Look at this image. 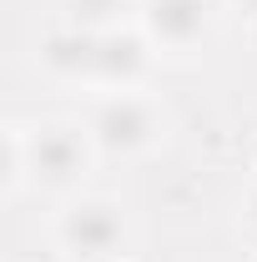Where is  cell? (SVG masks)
Wrapping results in <instances>:
<instances>
[{
  "mask_svg": "<svg viewBox=\"0 0 257 262\" xmlns=\"http://www.w3.org/2000/svg\"><path fill=\"white\" fill-rule=\"evenodd\" d=\"M51 242L66 262H116L126 257L131 217L116 196L106 192H76L51 222Z\"/></svg>",
  "mask_w": 257,
  "mask_h": 262,
  "instance_id": "obj_1",
  "label": "cell"
},
{
  "mask_svg": "<svg viewBox=\"0 0 257 262\" xmlns=\"http://www.w3.org/2000/svg\"><path fill=\"white\" fill-rule=\"evenodd\" d=\"M96 157L101 151L86 131V121H35V126H26V171H31V187H40V192L76 196L81 182L91 177Z\"/></svg>",
  "mask_w": 257,
  "mask_h": 262,
  "instance_id": "obj_2",
  "label": "cell"
},
{
  "mask_svg": "<svg viewBox=\"0 0 257 262\" xmlns=\"http://www.w3.org/2000/svg\"><path fill=\"white\" fill-rule=\"evenodd\" d=\"M86 131H91V141H96L101 157L131 162V157H146V151L161 146L166 116H161L157 101L141 96V91H106V96L91 106Z\"/></svg>",
  "mask_w": 257,
  "mask_h": 262,
  "instance_id": "obj_3",
  "label": "cell"
},
{
  "mask_svg": "<svg viewBox=\"0 0 257 262\" xmlns=\"http://www.w3.org/2000/svg\"><path fill=\"white\" fill-rule=\"evenodd\" d=\"M212 20H217L212 0H141L136 15V26L161 56H192L197 46H207Z\"/></svg>",
  "mask_w": 257,
  "mask_h": 262,
  "instance_id": "obj_4",
  "label": "cell"
},
{
  "mask_svg": "<svg viewBox=\"0 0 257 262\" xmlns=\"http://www.w3.org/2000/svg\"><path fill=\"white\" fill-rule=\"evenodd\" d=\"M152 56H157V46L146 40L141 26L96 35L91 86H101V91H141V81H146V71H152Z\"/></svg>",
  "mask_w": 257,
  "mask_h": 262,
  "instance_id": "obj_5",
  "label": "cell"
},
{
  "mask_svg": "<svg viewBox=\"0 0 257 262\" xmlns=\"http://www.w3.org/2000/svg\"><path fill=\"white\" fill-rule=\"evenodd\" d=\"M35 61L51 81H66V86H91V66H96V35L76 31V26H61V31L40 35L35 46Z\"/></svg>",
  "mask_w": 257,
  "mask_h": 262,
  "instance_id": "obj_6",
  "label": "cell"
},
{
  "mask_svg": "<svg viewBox=\"0 0 257 262\" xmlns=\"http://www.w3.org/2000/svg\"><path fill=\"white\" fill-rule=\"evenodd\" d=\"M61 5H66V26H76L86 35L126 31L141 15V0H61Z\"/></svg>",
  "mask_w": 257,
  "mask_h": 262,
  "instance_id": "obj_7",
  "label": "cell"
},
{
  "mask_svg": "<svg viewBox=\"0 0 257 262\" xmlns=\"http://www.w3.org/2000/svg\"><path fill=\"white\" fill-rule=\"evenodd\" d=\"M20 187H31V171H26V126L10 121L5 126V196H15Z\"/></svg>",
  "mask_w": 257,
  "mask_h": 262,
  "instance_id": "obj_8",
  "label": "cell"
},
{
  "mask_svg": "<svg viewBox=\"0 0 257 262\" xmlns=\"http://www.w3.org/2000/svg\"><path fill=\"white\" fill-rule=\"evenodd\" d=\"M242 227H247V237L257 242V187L242 196Z\"/></svg>",
  "mask_w": 257,
  "mask_h": 262,
  "instance_id": "obj_9",
  "label": "cell"
},
{
  "mask_svg": "<svg viewBox=\"0 0 257 262\" xmlns=\"http://www.w3.org/2000/svg\"><path fill=\"white\" fill-rule=\"evenodd\" d=\"M232 10H237L242 20H252V26H257V0H232Z\"/></svg>",
  "mask_w": 257,
  "mask_h": 262,
  "instance_id": "obj_10",
  "label": "cell"
},
{
  "mask_svg": "<svg viewBox=\"0 0 257 262\" xmlns=\"http://www.w3.org/2000/svg\"><path fill=\"white\" fill-rule=\"evenodd\" d=\"M247 157H252V166H257V131H252V146H247Z\"/></svg>",
  "mask_w": 257,
  "mask_h": 262,
  "instance_id": "obj_11",
  "label": "cell"
},
{
  "mask_svg": "<svg viewBox=\"0 0 257 262\" xmlns=\"http://www.w3.org/2000/svg\"><path fill=\"white\" fill-rule=\"evenodd\" d=\"M116 262H136V257H116Z\"/></svg>",
  "mask_w": 257,
  "mask_h": 262,
  "instance_id": "obj_12",
  "label": "cell"
}]
</instances>
